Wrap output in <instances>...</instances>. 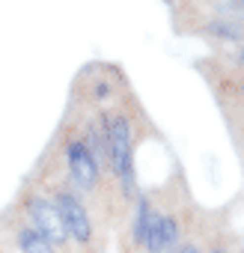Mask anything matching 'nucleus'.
I'll return each instance as SVG.
<instances>
[{
	"mask_svg": "<svg viewBox=\"0 0 244 253\" xmlns=\"http://www.w3.org/2000/svg\"><path fill=\"white\" fill-rule=\"evenodd\" d=\"M104 125V140H107V155L113 161L116 179L122 182V191L128 197H134V155H131V128H128V119L122 113L107 110L101 116Z\"/></svg>",
	"mask_w": 244,
	"mask_h": 253,
	"instance_id": "nucleus-1",
	"label": "nucleus"
},
{
	"mask_svg": "<svg viewBox=\"0 0 244 253\" xmlns=\"http://www.w3.org/2000/svg\"><path fill=\"white\" fill-rule=\"evenodd\" d=\"M27 211H30L36 229H39L51 244H63V241L69 238V229H66V223H63V217H60V211H57V203H48V200H42V197H30V200H27Z\"/></svg>",
	"mask_w": 244,
	"mask_h": 253,
	"instance_id": "nucleus-2",
	"label": "nucleus"
},
{
	"mask_svg": "<svg viewBox=\"0 0 244 253\" xmlns=\"http://www.w3.org/2000/svg\"><path fill=\"white\" fill-rule=\"evenodd\" d=\"M57 211H60L63 223H66L69 235H75L81 244H86L89 235H92V226H89V214H86V209H83L72 194L63 191V194L57 197Z\"/></svg>",
	"mask_w": 244,
	"mask_h": 253,
	"instance_id": "nucleus-3",
	"label": "nucleus"
},
{
	"mask_svg": "<svg viewBox=\"0 0 244 253\" xmlns=\"http://www.w3.org/2000/svg\"><path fill=\"white\" fill-rule=\"evenodd\" d=\"M66 155H69V170H72V176H75L81 185L92 188V185L98 182V161H95V155L89 152V146L81 143V140H72L69 149H66Z\"/></svg>",
	"mask_w": 244,
	"mask_h": 253,
	"instance_id": "nucleus-4",
	"label": "nucleus"
},
{
	"mask_svg": "<svg viewBox=\"0 0 244 253\" xmlns=\"http://www.w3.org/2000/svg\"><path fill=\"white\" fill-rule=\"evenodd\" d=\"M179 238V226L173 217H155L152 220V232H149V253H164L167 247H173Z\"/></svg>",
	"mask_w": 244,
	"mask_h": 253,
	"instance_id": "nucleus-5",
	"label": "nucleus"
},
{
	"mask_svg": "<svg viewBox=\"0 0 244 253\" xmlns=\"http://www.w3.org/2000/svg\"><path fill=\"white\" fill-rule=\"evenodd\" d=\"M18 244H21L24 253H54V250H51V241H48L36 226L21 229V232H18Z\"/></svg>",
	"mask_w": 244,
	"mask_h": 253,
	"instance_id": "nucleus-6",
	"label": "nucleus"
},
{
	"mask_svg": "<svg viewBox=\"0 0 244 253\" xmlns=\"http://www.w3.org/2000/svg\"><path fill=\"white\" fill-rule=\"evenodd\" d=\"M152 220H155V214L149 211V203L146 200H140V206H137V217H134V238H137V244H149V232H152Z\"/></svg>",
	"mask_w": 244,
	"mask_h": 253,
	"instance_id": "nucleus-7",
	"label": "nucleus"
},
{
	"mask_svg": "<svg viewBox=\"0 0 244 253\" xmlns=\"http://www.w3.org/2000/svg\"><path fill=\"white\" fill-rule=\"evenodd\" d=\"M208 33L211 36H220V39H235V42L244 39V27L235 24V21H211L208 24Z\"/></svg>",
	"mask_w": 244,
	"mask_h": 253,
	"instance_id": "nucleus-8",
	"label": "nucleus"
},
{
	"mask_svg": "<svg viewBox=\"0 0 244 253\" xmlns=\"http://www.w3.org/2000/svg\"><path fill=\"white\" fill-rule=\"evenodd\" d=\"M179 253H197V247H191V244H185V247H182Z\"/></svg>",
	"mask_w": 244,
	"mask_h": 253,
	"instance_id": "nucleus-9",
	"label": "nucleus"
},
{
	"mask_svg": "<svg viewBox=\"0 0 244 253\" xmlns=\"http://www.w3.org/2000/svg\"><path fill=\"white\" fill-rule=\"evenodd\" d=\"M241 63H244V51H241Z\"/></svg>",
	"mask_w": 244,
	"mask_h": 253,
	"instance_id": "nucleus-10",
	"label": "nucleus"
},
{
	"mask_svg": "<svg viewBox=\"0 0 244 253\" xmlns=\"http://www.w3.org/2000/svg\"><path fill=\"white\" fill-rule=\"evenodd\" d=\"M238 3H241V6H244V0H238Z\"/></svg>",
	"mask_w": 244,
	"mask_h": 253,
	"instance_id": "nucleus-11",
	"label": "nucleus"
}]
</instances>
